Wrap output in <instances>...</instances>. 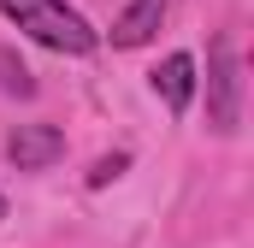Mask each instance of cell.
<instances>
[{"label": "cell", "instance_id": "cell-2", "mask_svg": "<svg viewBox=\"0 0 254 248\" xmlns=\"http://www.w3.org/2000/svg\"><path fill=\"white\" fill-rule=\"evenodd\" d=\"M207 124L219 136H237V124H243V60H237L231 36H213V48H207Z\"/></svg>", "mask_w": 254, "mask_h": 248}, {"label": "cell", "instance_id": "cell-7", "mask_svg": "<svg viewBox=\"0 0 254 248\" xmlns=\"http://www.w3.org/2000/svg\"><path fill=\"white\" fill-rule=\"evenodd\" d=\"M130 166V154H107V160H95V172H89V189H101V184H113L119 172Z\"/></svg>", "mask_w": 254, "mask_h": 248}, {"label": "cell", "instance_id": "cell-8", "mask_svg": "<svg viewBox=\"0 0 254 248\" xmlns=\"http://www.w3.org/2000/svg\"><path fill=\"white\" fill-rule=\"evenodd\" d=\"M0 219H6V195H0Z\"/></svg>", "mask_w": 254, "mask_h": 248}, {"label": "cell", "instance_id": "cell-6", "mask_svg": "<svg viewBox=\"0 0 254 248\" xmlns=\"http://www.w3.org/2000/svg\"><path fill=\"white\" fill-rule=\"evenodd\" d=\"M0 89H6V95H36V77L24 71L18 54H6V48H0Z\"/></svg>", "mask_w": 254, "mask_h": 248}, {"label": "cell", "instance_id": "cell-4", "mask_svg": "<svg viewBox=\"0 0 254 248\" xmlns=\"http://www.w3.org/2000/svg\"><path fill=\"white\" fill-rule=\"evenodd\" d=\"M166 6H172V0H130L125 12L113 18V48H142V42H154Z\"/></svg>", "mask_w": 254, "mask_h": 248}, {"label": "cell", "instance_id": "cell-3", "mask_svg": "<svg viewBox=\"0 0 254 248\" xmlns=\"http://www.w3.org/2000/svg\"><path fill=\"white\" fill-rule=\"evenodd\" d=\"M6 160L18 172H48L54 160H65V130L60 124H18L6 136Z\"/></svg>", "mask_w": 254, "mask_h": 248}, {"label": "cell", "instance_id": "cell-1", "mask_svg": "<svg viewBox=\"0 0 254 248\" xmlns=\"http://www.w3.org/2000/svg\"><path fill=\"white\" fill-rule=\"evenodd\" d=\"M0 12L30 36V42H42V48H54V54H95V24L77 12V6H65V0H0Z\"/></svg>", "mask_w": 254, "mask_h": 248}, {"label": "cell", "instance_id": "cell-5", "mask_svg": "<svg viewBox=\"0 0 254 248\" xmlns=\"http://www.w3.org/2000/svg\"><path fill=\"white\" fill-rule=\"evenodd\" d=\"M154 95L172 113H190V101H195V60L190 54H166V65L154 71Z\"/></svg>", "mask_w": 254, "mask_h": 248}]
</instances>
